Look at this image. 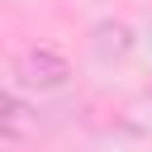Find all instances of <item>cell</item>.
Returning <instances> with one entry per match:
<instances>
[{
  "label": "cell",
  "mask_w": 152,
  "mask_h": 152,
  "mask_svg": "<svg viewBox=\"0 0 152 152\" xmlns=\"http://www.w3.org/2000/svg\"><path fill=\"white\" fill-rule=\"evenodd\" d=\"M14 76H19V86L24 90H62L66 81H71V62L57 52V48H28V52H19V62H14Z\"/></svg>",
  "instance_id": "6da1fadb"
},
{
  "label": "cell",
  "mask_w": 152,
  "mask_h": 152,
  "mask_svg": "<svg viewBox=\"0 0 152 152\" xmlns=\"http://www.w3.org/2000/svg\"><path fill=\"white\" fill-rule=\"evenodd\" d=\"M28 128H33V114H28V104H24L19 95L0 90V133H5V138H19V133H28Z\"/></svg>",
  "instance_id": "3957f363"
},
{
  "label": "cell",
  "mask_w": 152,
  "mask_h": 152,
  "mask_svg": "<svg viewBox=\"0 0 152 152\" xmlns=\"http://www.w3.org/2000/svg\"><path fill=\"white\" fill-rule=\"evenodd\" d=\"M90 48H95L100 57H128V52H133V28H128L124 19H100V24L90 28Z\"/></svg>",
  "instance_id": "7a4b0ae2"
},
{
  "label": "cell",
  "mask_w": 152,
  "mask_h": 152,
  "mask_svg": "<svg viewBox=\"0 0 152 152\" xmlns=\"http://www.w3.org/2000/svg\"><path fill=\"white\" fill-rule=\"evenodd\" d=\"M0 138H5V133H0Z\"/></svg>",
  "instance_id": "277c9868"
}]
</instances>
